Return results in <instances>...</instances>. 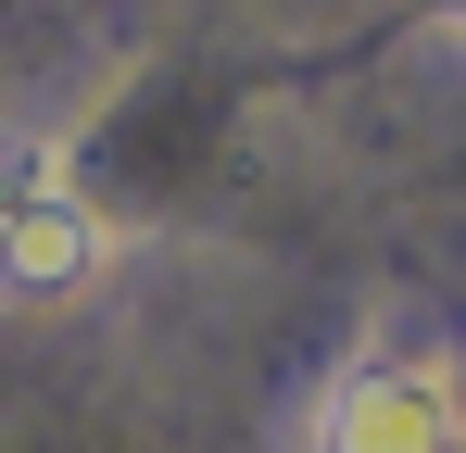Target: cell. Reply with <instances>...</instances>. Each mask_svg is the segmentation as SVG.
<instances>
[{
	"mask_svg": "<svg viewBox=\"0 0 466 453\" xmlns=\"http://www.w3.org/2000/svg\"><path fill=\"white\" fill-rule=\"evenodd\" d=\"M315 453H454V378H441V353H366L328 390Z\"/></svg>",
	"mask_w": 466,
	"mask_h": 453,
	"instance_id": "1",
	"label": "cell"
}]
</instances>
